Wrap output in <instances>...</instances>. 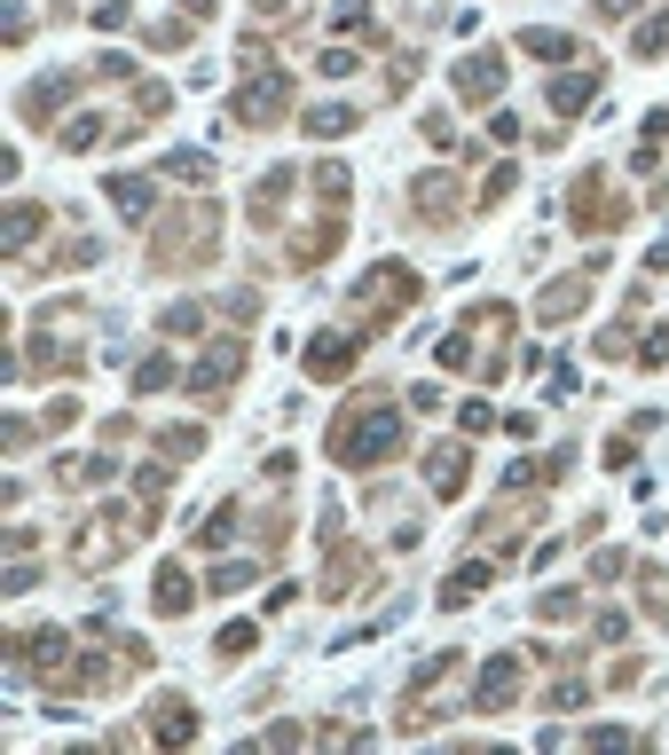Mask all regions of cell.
Returning a JSON list of instances; mask_svg holds the SVG:
<instances>
[{"label":"cell","mask_w":669,"mask_h":755,"mask_svg":"<svg viewBox=\"0 0 669 755\" xmlns=\"http://www.w3.org/2000/svg\"><path fill=\"white\" fill-rule=\"evenodd\" d=\"M182 17H197V24H205V17H213V0H182Z\"/></svg>","instance_id":"cell-56"},{"label":"cell","mask_w":669,"mask_h":755,"mask_svg":"<svg viewBox=\"0 0 669 755\" xmlns=\"http://www.w3.org/2000/svg\"><path fill=\"white\" fill-rule=\"evenodd\" d=\"M134 535H142V512H126V503H103V512H88V520L71 528V559L88 567V574H103Z\"/></svg>","instance_id":"cell-4"},{"label":"cell","mask_w":669,"mask_h":755,"mask_svg":"<svg viewBox=\"0 0 669 755\" xmlns=\"http://www.w3.org/2000/svg\"><path fill=\"white\" fill-rule=\"evenodd\" d=\"M417 292H426V284H417V268H409V261H378V268L355 284L363 339H371V330H394V315H409V307H417Z\"/></svg>","instance_id":"cell-3"},{"label":"cell","mask_w":669,"mask_h":755,"mask_svg":"<svg viewBox=\"0 0 669 755\" xmlns=\"http://www.w3.org/2000/svg\"><path fill=\"white\" fill-rule=\"evenodd\" d=\"M150 606H158L165 622L190 614V606H197V574H190V567H158V574H150Z\"/></svg>","instance_id":"cell-18"},{"label":"cell","mask_w":669,"mask_h":755,"mask_svg":"<svg viewBox=\"0 0 669 755\" xmlns=\"http://www.w3.org/2000/svg\"><path fill=\"white\" fill-rule=\"evenodd\" d=\"M48 228V205H32V197H17L9 205V252H32V236Z\"/></svg>","instance_id":"cell-27"},{"label":"cell","mask_w":669,"mask_h":755,"mask_svg":"<svg viewBox=\"0 0 669 755\" xmlns=\"http://www.w3.org/2000/svg\"><path fill=\"white\" fill-rule=\"evenodd\" d=\"M103 441H111V449H134L142 426H134V417H103Z\"/></svg>","instance_id":"cell-50"},{"label":"cell","mask_w":669,"mask_h":755,"mask_svg":"<svg viewBox=\"0 0 669 755\" xmlns=\"http://www.w3.org/2000/svg\"><path fill=\"white\" fill-rule=\"evenodd\" d=\"M32 441H40L32 417H9V426H0V449H9V457H32Z\"/></svg>","instance_id":"cell-40"},{"label":"cell","mask_w":669,"mask_h":755,"mask_svg":"<svg viewBox=\"0 0 669 755\" xmlns=\"http://www.w3.org/2000/svg\"><path fill=\"white\" fill-rule=\"evenodd\" d=\"M638 9H646V0H599L591 17H599V24H622V17H638Z\"/></svg>","instance_id":"cell-53"},{"label":"cell","mask_w":669,"mask_h":755,"mask_svg":"<svg viewBox=\"0 0 669 755\" xmlns=\"http://www.w3.org/2000/svg\"><path fill=\"white\" fill-rule=\"evenodd\" d=\"M103 197H111V213H119V221H134V228H142V221H158V182H150V174H111V182H103Z\"/></svg>","instance_id":"cell-15"},{"label":"cell","mask_w":669,"mask_h":755,"mask_svg":"<svg viewBox=\"0 0 669 755\" xmlns=\"http://www.w3.org/2000/svg\"><path fill=\"white\" fill-rule=\"evenodd\" d=\"M165 103H174V95H165L158 79H142V88H134V119H165Z\"/></svg>","instance_id":"cell-42"},{"label":"cell","mask_w":669,"mask_h":755,"mask_svg":"<svg viewBox=\"0 0 669 755\" xmlns=\"http://www.w3.org/2000/svg\"><path fill=\"white\" fill-rule=\"evenodd\" d=\"M638 363H646V370H661V363H669V323H653L646 339H638Z\"/></svg>","instance_id":"cell-43"},{"label":"cell","mask_w":669,"mask_h":755,"mask_svg":"<svg viewBox=\"0 0 669 755\" xmlns=\"http://www.w3.org/2000/svg\"><path fill=\"white\" fill-rule=\"evenodd\" d=\"M158 174H165V182H213V157H205V150H165Z\"/></svg>","instance_id":"cell-30"},{"label":"cell","mask_w":669,"mask_h":755,"mask_svg":"<svg viewBox=\"0 0 669 755\" xmlns=\"http://www.w3.org/2000/svg\"><path fill=\"white\" fill-rule=\"evenodd\" d=\"M292 190H300L292 165H268L261 190H253V205H244V213H253V228H276V221H284V205H292Z\"/></svg>","instance_id":"cell-16"},{"label":"cell","mask_w":669,"mask_h":755,"mask_svg":"<svg viewBox=\"0 0 669 755\" xmlns=\"http://www.w3.org/2000/svg\"><path fill=\"white\" fill-rule=\"evenodd\" d=\"M630 567H638V559H622V551H599V559H591V582H622Z\"/></svg>","instance_id":"cell-47"},{"label":"cell","mask_w":669,"mask_h":755,"mask_svg":"<svg viewBox=\"0 0 669 755\" xmlns=\"http://www.w3.org/2000/svg\"><path fill=\"white\" fill-rule=\"evenodd\" d=\"M40 426H48V433H71V426H79V401H71V394H55V401H48V417H40Z\"/></svg>","instance_id":"cell-45"},{"label":"cell","mask_w":669,"mask_h":755,"mask_svg":"<svg viewBox=\"0 0 669 755\" xmlns=\"http://www.w3.org/2000/svg\"><path fill=\"white\" fill-rule=\"evenodd\" d=\"M292 111V71H253V79H244V95H236V126H253V134H268L276 119Z\"/></svg>","instance_id":"cell-6"},{"label":"cell","mask_w":669,"mask_h":755,"mask_svg":"<svg viewBox=\"0 0 669 755\" xmlns=\"http://www.w3.org/2000/svg\"><path fill=\"white\" fill-rule=\"evenodd\" d=\"M599 355H607V363L630 355V323H607V330H599Z\"/></svg>","instance_id":"cell-49"},{"label":"cell","mask_w":669,"mask_h":755,"mask_svg":"<svg viewBox=\"0 0 669 755\" xmlns=\"http://www.w3.org/2000/svg\"><path fill=\"white\" fill-rule=\"evenodd\" d=\"M653 55H669V9L646 17V24L630 32V63H653Z\"/></svg>","instance_id":"cell-29"},{"label":"cell","mask_w":669,"mask_h":755,"mask_svg":"<svg viewBox=\"0 0 669 755\" xmlns=\"http://www.w3.org/2000/svg\"><path fill=\"white\" fill-rule=\"evenodd\" d=\"M213 236H221V205H213V197L165 205V213L150 221V268H158V276L213 268V261H221V252H213Z\"/></svg>","instance_id":"cell-2"},{"label":"cell","mask_w":669,"mask_h":755,"mask_svg":"<svg viewBox=\"0 0 669 755\" xmlns=\"http://www.w3.org/2000/svg\"><path fill=\"white\" fill-rule=\"evenodd\" d=\"M409 449V433H402V409L378 394V386H363V394H347V409L331 417V433H323V457L331 465H347V472H371V465H394Z\"/></svg>","instance_id":"cell-1"},{"label":"cell","mask_w":669,"mask_h":755,"mask_svg":"<svg viewBox=\"0 0 669 755\" xmlns=\"http://www.w3.org/2000/svg\"><path fill=\"white\" fill-rule=\"evenodd\" d=\"M158 457H165V465H197V457H205V426H165V433H158Z\"/></svg>","instance_id":"cell-26"},{"label":"cell","mask_w":669,"mask_h":755,"mask_svg":"<svg viewBox=\"0 0 669 755\" xmlns=\"http://www.w3.org/2000/svg\"><path fill=\"white\" fill-rule=\"evenodd\" d=\"M630 591H638L646 622H653V630H669V574H661L653 559H638V567H630Z\"/></svg>","instance_id":"cell-21"},{"label":"cell","mask_w":669,"mask_h":755,"mask_svg":"<svg viewBox=\"0 0 669 755\" xmlns=\"http://www.w3.org/2000/svg\"><path fill=\"white\" fill-rule=\"evenodd\" d=\"M488 582H496V559H465V567L442 582V606H473V599L488 591Z\"/></svg>","instance_id":"cell-22"},{"label":"cell","mask_w":669,"mask_h":755,"mask_svg":"<svg viewBox=\"0 0 669 755\" xmlns=\"http://www.w3.org/2000/svg\"><path fill=\"white\" fill-rule=\"evenodd\" d=\"M253 645H261V622H229V630L213 637V661H244Z\"/></svg>","instance_id":"cell-33"},{"label":"cell","mask_w":669,"mask_h":755,"mask_svg":"<svg viewBox=\"0 0 669 755\" xmlns=\"http://www.w3.org/2000/svg\"><path fill=\"white\" fill-rule=\"evenodd\" d=\"M465 472H473V465H465V441H449V449H426V488H434L442 503H457V496H465Z\"/></svg>","instance_id":"cell-20"},{"label":"cell","mask_w":669,"mask_h":755,"mask_svg":"<svg viewBox=\"0 0 669 755\" xmlns=\"http://www.w3.org/2000/svg\"><path fill=\"white\" fill-rule=\"evenodd\" d=\"M244 355H253V347H244V330H229V339H213V347H205V355L190 363V386H197L205 401H229V386H236Z\"/></svg>","instance_id":"cell-9"},{"label":"cell","mask_w":669,"mask_h":755,"mask_svg":"<svg viewBox=\"0 0 669 755\" xmlns=\"http://www.w3.org/2000/svg\"><path fill=\"white\" fill-rule=\"evenodd\" d=\"M409 88H417V55L402 48V55H394V71H386V95H409Z\"/></svg>","instance_id":"cell-46"},{"label":"cell","mask_w":669,"mask_h":755,"mask_svg":"<svg viewBox=\"0 0 669 755\" xmlns=\"http://www.w3.org/2000/svg\"><path fill=\"white\" fill-rule=\"evenodd\" d=\"M236 520H244V512H236V503H221V512H213V520H205V528H197L190 543H197V551H221V543L236 535Z\"/></svg>","instance_id":"cell-36"},{"label":"cell","mask_w":669,"mask_h":755,"mask_svg":"<svg viewBox=\"0 0 669 755\" xmlns=\"http://www.w3.org/2000/svg\"><path fill=\"white\" fill-rule=\"evenodd\" d=\"M253 17H261V24H284V17H292V0H253Z\"/></svg>","instance_id":"cell-55"},{"label":"cell","mask_w":669,"mask_h":755,"mask_svg":"<svg viewBox=\"0 0 669 755\" xmlns=\"http://www.w3.org/2000/svg\"><path fill=\"white\" fill-rule=\"evenodd\" d=\"M582 701H591V685H582V677H567V669L544 685V708H551V716H567V708H582Z\"/></svg>","instance_id":"cell-34"},{"label":"cell","mask_w":669,"mask_h":755,"mask_svg":"<svg viewBox=\"0 0 669 755\" xmlns=\"http://www.w3.org/2000/svg\"><path fill=\"white\" fill-rule=\"evenodd\" d=\"M599 79H607V63H582V71H559L551 79V88H544V103H551V119H582V111H591V95H599Z\"/></svg>","instance_id":"cell-11"},{"label":"cell","mask_w":669,"mask_h":755,"mask_svg":"<svg viewBox=\"0 0 669 755\" xmlns=\"http://www.w3.org/2000/svg\"><path fill=\"white\" fill-rule=\"evenodd\" d=\"M363 567H371V551H355V543H339V551H331V574L315 582V591H323V599H347V591H355V582H363Z\"/></svg>","instance_id":"cell-23"},{"label":"cell","mask_w":669,"mask_h":755,"mask_svg":"<svg viewBox=\"0 0 669 755\" xmlns=\"http://www.w3.org/2000/svg\"><path fill=\"white\" fill-rule=\"evenodd\" d=\"M205 315H213L205 299H174V307L158 315V330H165V339H205Z\"/></svg>","instance_id":"cell-25"},{"label":"cell","mask_w":669,"mask_h":755,"mask_svg":"<svg viewBox=\"0 0 669 755\" xmlns=\"http://www.w3.org/2000/svg\"><path fill=\"white\" fill-rule=\"evenodd\" d=\"M315 71H323V79H355V71H363V55H355V48H323V55H315Z\"/></svg>","instance_id":"cell-41"},{"label":"cell","mask_w":669,"mask_h":755,"mask_svg":"<svg viewBox=\"0 0 669 755\" xmlns=\"http://www.w3.org/2000/svg\"><path fill=\"white\" fill-rule=\"evenodd\" d=\"M339 228H347V213H323L315 228H300V236H292V252H284V268H300V276H307V268H323L331 252H339Z\"/></svg>","instance_id":"cell-14"},{"label":"cell","mask_w":669,"mask_h":755,"mask_svg":"<svg viewBox=\"0 0 669 755\" xmlns=\"http://www.w3.org/2000/svg\"><path fill=\"white\" fill-rule=\"evenodd\" d=\"M253 323H261V292H236L229 299V330H253Z\"/></svg>","instance_id":"cell-44"},{"label":"cell","mask_w":669,"mask_h":755,"mask_svg":"<svg viewBox=\"0 0 669 755\" xmlns=\"http://www.w3.org/2000/svg\"><path fill=\"white\" fill-rule=\"evenodd\" d=\"M599 268H607V252H591V261H582L575 276H551V284H544V299H536V323H544V330L575 323V315H582V299H591V276H599Z\"/></svg>","instance_id":"cell-7"},{"label":"cell","mask_w":669,"mask_h":755,"mask_svg":"<svg viewBox=\"0 0 669 755\" xmlns=\"http://www.w3.org/2000/svg\"><path fill=\"white\" fill-rule=\"evenodd\" d=\"M591 637H599V645H622V637H630V622H622V614H599V630H591Z\"/></svg>","instance_id":"cell-54"},{"label":"cell","mask_w":669,"mask_h":755,"mask_svg":"<svg viewBox=\"0 0 669 755\" xmlns=\"http://www.w3.org/2000/svg\"><path fill=\"white\" fill-rule=\"evenodd\" d=\"M95 261H103L95 236H55V268H95Z\"/></svg>","instance_id":"cell-35"},{"label":"cell","mask_w":669,"mask_h":755,"mask_svg":"<svg viewBox=\"0 0 669 755\" xmlns=\"http://www.w3.org/2000/svg\"><path fill=\"white\" fill-rule=\"evenodd\" d=\"M449 88H457L465 103H496V88H505V55H496V48H480V55H465V63L449 71Z\"/></svg>","instance_id":"cell-13"},{"label":"cell","mask_w":669,"mask_h":755,"mask_svg":"<svg viewBox=\"0 0 669 755\" xmlns=\"http://www.w3.org/2000/svg\"><path fill=\"white\" fill-rule=\"evenodd\" d=\"M582 614V591H544L536 599V622H575Z\"/></svg>","instance_id":"cell-39"},{"label":"cell","mask_w":669,"mask_h":755,"mask_svg":"<svg viewBox=\"0 0 669 755\" xmlns=\"http://www.w3.org/2000/svg\"><path fill=\"white\" fill-rule=\"evenodd\" d=\"M363 126V111L355 103H323V111H307L300 119V134H315V142H339V134H355Z\"/></svg>","instance_id":"cell-24"},{"label":"cell","mask_w":669,"mask_h":755,"mask_svg":"<svg viewBox=\"0 0 669 755\" xmlns=\"http://www.w3.org/2000/svg\"><path fill=\"white\" fill-rule=\"evenodd\" d=\"M409 213L426 221V228H449V221L465 213V197H457L449 174H417V182H409Z\"/></svg>","instance_id":"cell-12"},{"label":"cell","mask_w":669,"mask_h":755,"mask_svg":"<svg viewBox=\"0 0 669 755\" xmlns=\"http://www.w3.org/2000/svg\"><path fill=\"white\" fill-rule=\"evenodd\" d=\"M347 190H355L347 165H315V205H323V213H347Z\"/></svg>","instance_id":"cell-32"},{"label":"cell","mask_w":669,"mask_h":755,"mask_svg":"<svg viewBox=\"0 0 669 755\" xmlns=\"http://www.w3.org/2000/svg\"><path fill=\"white\" fill-rule=\"evenodd\" d=\"M488 142L513 150V142H520V119H513V111H488Z\"/></svg>","instance_id":"cell-52"},{"label":"cell","mask_w":669,"mask_h":755,"mask_svg":"<svg viewBox=\"0 0 669 755\" xmlns=\"http://www.w3.org/2000/svg\"><path fill=\"white\" fill-rule=\"evenodd\" d=\"M111 134H142V126H119V119H111V111H79V119H71V126H55V142H63V150H71V157H79V150H103V142H111Z\"/></svg>","instance_id":"cell-19"},{"label":"cell","mask_w":669,"mask_h":755,"mask_svg":"<svg viewBox=\"0 0 669 755\" xmlns=\"http://www.w3.org/2000/svg\"><path fill=\"white\" fill-rule=\"evenodd\" d=\"M513 190H520V165L505 157V165H488V174H480V197H473V205H480V213H496V205H505Z\"/></svg>","instance_id":"cell-28"},{"label":"cell","mask_w":669,"mask_h":755,"mask_svg":"<svg viewBox=\"0 0 669 755\" xmlns=\"http://www.w3.org/2000/svg\"><path fill=\"white\" fill-rule=\"evenodd\" d=\"M520 48H528V55H567V63H591V55H582L567 32H520Z\"/></svg>","instance_id":"cell-37"},{"label":"cell","mask_w":669,"mask_h":755,"mask_svg":"<svg viewBox=\"0 0 669 755\" xmlns=\"http://www.w3.org/2000/svg\"><path fill=\"white\" fill-rule=\"evenodd\" d=\"M520 677H528V661H520V653H496V661H480L473 708H480V716H505V708H520V701H528V693H520Z\"/></svg>","instance_id":"cell-10"},{"label":"cell","mask_w":669,"mask_h":755,"mask_svg":"<svg viewBox=\"0 0 669 755\" xmlns=\"http://www.w3.org/2000/svg\"><path fill=\"white\" fill-rule=\"evenodd\" d=\"M457 426H465V433H496V409H488V401H465Z\"/></svg>","instance_id":"cell-48"},{"label":"cell","mask_w":669,"mask_h":755,"mask_svg":"<svg viewBox=\"0 0 669 755\" xmlns=\"http://www.w3.org/2000/svg\"><path fill=\"white\" fill-rule=\"evenodd\" d=\"M253 574H261L253 559H221V567L205 574V591H244V582H253Z\"/></svg>","instance_id":"cell-38"},{"label":"cell","mask_w":669,"mask_h":755,"mask_svg":"<svg viewBox=\"0 0 669 755\" xmlns=\"http://www.w3.org/2000/svg\"><path fill=\"white\" fill-rule=\"evenodd\" d=\"M638 677H646V661H638V653H630V661H615V669H607V685H615V693H630V685H638Z\"/></svg>","instance_id":"cell-51"},{"label":"cell","mask_w":669,"mask_h":755,"mask_svg":"<svg viewBox=\"0 0 669 755\" xmlns=\"http://www.w3.org/2000/svg\"><path fill=\"white\" fill-rule=\"evenodd\" d=\"M150 739H158V747H190V739H197V708H190L182 693H165V701L150 708Z\"/></svg>","instance_id":"cell-17"},{"label":"cell","mask_w":669,"mask_h":755,"mask_svg":"<svg viewBox=\"0 0 669 755\" xmlns=\"http://www.w3.org/2000/svg\"><path fill=\"white\" fill-rule=\"evenodd\" d=\"M126 386H134V394H165V386H182V378H174V355H142Z\"/></svg>","instance_id":"cell-31"},{"label":"cell","mask_w":669,"mask_h":755,"mask_svg":"<svg viewBox=\"0 0 669 755\" xmlns=\"http://www.w3.org/2000/svg\"><path fill=\"white\" fill-rule=\"evenodd\" d=\"M300 363H307V378H323V386L355 378V363H363V330H315V339L300 347Z\"/></svg>","instance_id":"cell-8"},{"label":"cell","mask_w":669,"mask_h":755,"mask_svg":"<svg viewBox=\"0 0 669 755\" xmlns=\"http://www.w3.org/2000/svg\"><path fill=\"white\" fill-rule=\"evenodd\" d=\"M622 221H630V190H615L607 174H582V182L567 190V228L607 236V228H622Z\"/></svg>","instance_id":"cell-5"}]
</instances>
